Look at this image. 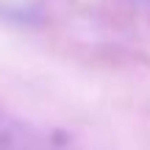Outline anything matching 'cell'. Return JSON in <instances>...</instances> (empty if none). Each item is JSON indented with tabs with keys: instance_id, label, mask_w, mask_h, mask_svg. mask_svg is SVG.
Returning a JSON list of instances; mask_svg holds the SVG:
<instances>
[{
	"instance_id": "1",
	"label": "cell",
	"mask_w": 150,
	"mask_h": 150,
	"mask_svg": "<svg viewBox=\"0 0 150 150\" xmlns=\"http://www.w3.org/2000/svg\"><path fill=\"white\" fill-rule=\"evenodd\" d=\"M0 150H61V145L45 131L0 108Z\"/></svg>"
}]
</instances>
